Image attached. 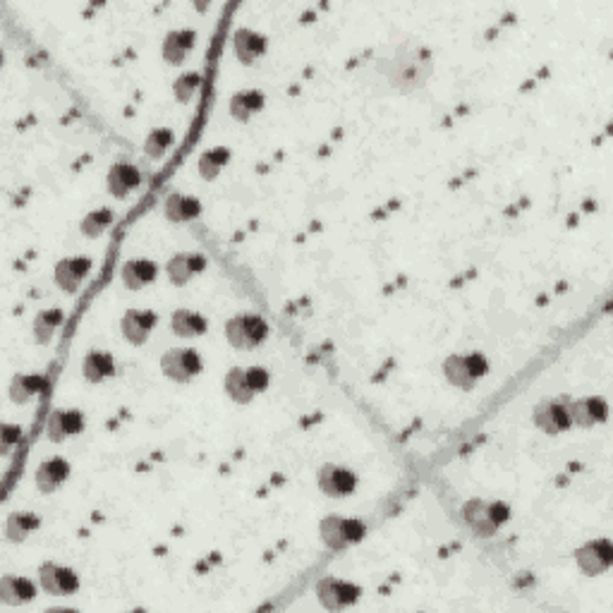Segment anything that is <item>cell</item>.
<instances>
[{"label":"cell","instance_id":"cell-14","mask_svg":"<svg viewBox=\"0 0 613 613\" xmlns=\"http://www.w3.org/2000/svg\"><path fill=\"white\" fill-rule=\"evenodd\" d=\"M206 257L204 254H199V252H178V254H173L168 259V264H165V271H168V278H171L173 285H187L192 278H197L199 273H204L206 271Z\"/></svg>","mask_w":613,"mask_h":613},{"label":"cell","instance_id":"cell-34","mask_svg":"<svg viewBox=\"0 0 613 613\" xmlns=\"http://www.w3.org/2000/svg\"><path fill=\"white\" fill-rule=\"evenodd\" d=\"M199 86H202V74L185 73L173 82V94H175V99H178L180 104H190V101L194 99V94L199 92Z\"/></svg>","mask_w":613,"mask_h":613},{"label":"cell","instance_id":"cell-16","mask_svg":"<svg viewBox=\"0 0 613 613\" xmlns=\"http://www.w3.org/2000/svg\"><path fill=\"white\" fill-rule=\"evenodd\" d=\"M48 439L54 443H63L70 436H77L84 431V412L77 408H67V410H54L51 415H48V424H46Z\"/></svg>","mask_w":613,"mask_h":613},{"label":"cell","instance_id":"cell-17","mask_svg":"<svg viewBox=\"0 0 613 613\" xmlns=\"http://www.w3.org/2000/svg\"><path fill=\"white\" fill-rule=\"evenodd\" d=\"M89 271H92V259L89 257L77 254V257L60 259L55 264V283L65 292H77L89 276Z\"/></svg>","mask_w":613,"mask_h":613},{"label":"cell","instance_id":"cell-24","mask_svg":"<svg viewBox=\"0 0 613 613\" xmlns=\"http://www.w3.org/2000/svg\"><path fill=\"white\" fill-rule=\"evenodd\" d=\"M163 212L165 218L173 223H187V221L202 216V202L197 197L183 194V192H173L165 197Z\"/></svg>","mask_w":613,"mask_h":613},{"label":"cell","instance_id":"cell-29","mask_svg":"<svg viewBox=\"0 0 613 613\" xmlns=\"http://www.w3.org/2000/svg\"><path fill=\"white\" fill-rule=\"evenodd\" d=\"M39 528H41V515L39 513H29V510H15V513L7 515L5 534H7V539L15 541V544L25 541L29 534H34Z\"/></svg>","mask_w":613,"mask_h":613},{"label":"cell","instance_id":"cell-25","mask_svg":"<svg viewBox=\"0 0 613 613\" xmlns=\"http://www.w3.org/2000/svg\"><path fill=\"white\" fill-rule=\"evenodd\" d=\"M82 374L89 383H101L115 374V357L106 350H89L82 362Z\"/></svg>","mask_w":613,"mask_h":613},{"label":"cell","instance_id":"cell-33","mask_svg":"<svg viewBox=\"0 0 613 613\" xmlns=\"http://www.w3.org/2000/svg\"><path fill=\"white\" fill-rule=\"evenodd\" d=\"M173 142H175V133L171 127H153L144 142V153L149 159H163Z\"/></svg>","mask_w":613,"mask_h":613},{"label":"cell","instance_id":"cell-2","mask_svg":"<svg viewBox=\"0 0 613 613\" xmlns=\"http://www.w3.org/2000/svg\"><path fill=\"white\" fill-rule=\"evenodd\" d=\"M489 374V360L481 352H453L443 360V376L450 386L472 391Z\"/></svg>","mask_w":613,"mask_h":613},{"label":"cell","instance_id":"cell-7","mask_svg":"<svg viewBox=\"0 0 613 613\" xmlns=\"http://www.w3.org/2000/svg\"><path fill=\"white\" fill-rule=\"evenodd\" d=\"M202 370H204V362L194 348H171L161 357V371L165 379L175 383H190L194 376L202 374Z\"/></svg>","mask_w":613,"mask_h":613},{"label":"cell","instance_id":"cell-12","mask_svg":"<svg viewBox=\"0 0 613 613\" xmlns=\"http://www.w3.org/2000/svg\"><path fill=\"white\" fill-rule=\"evenodd\" d=\"M156 323H159V314L153 310H127L120 319V329L127 343L144 345L156 329Z\"/></svg>","mask_w":613,"mask_h":613},{"label":"cell","instance_id":"cell-18","mask_svg":"<svg viewBox=\"0 0 613 613\" xmlns=\"http://www.w3.org/2000/svg\"><path fill=\"white\" fill-rule=\"evenodd\" d=\"M232 48H235V55H238L242 65H254V63L264 58L266 48H269V39L264 34L254 32V29L240 27L232 34Z\"/></svg>","mask_w":613,"mask_h":613},{"label":"cell","instance_id":"cell-32","mask_svg":"<svg viewBox=\"0 0 613 613\" xmlns=\"http://www.w3.org/2000/svg\"><path fill=\"white\" fill-rule=\"evenodd\" d=\"M113 212L108 209V206H104V209H96V212H89L84 218H82L80 223V231L84 238H101L104 232L108 231L113 225Z\"/></svg>","mask_w":613,"mask_h":613},{"label":"cell","instance_id":"cell-8","mask_svg":"<svg viewBox=\"0 0 613 613\" xmlns=\"http://www.w3.org/2000/svg\"><path fill=\"white\" fill-rule=\"evenodd\" d=\"M362 587L355 582L341 580V578H323L317 582V597L323 608L329 611H343L360 601Z\"/></svg>","mask_w":613,"mask_h":613},{"label":"cell","instance_id":"cell-5","mask_svg":"<svg viewBox=\"0 0 613 613\" xmlns=\"http://www.w3.org/2000/svg\"><path fill=\"white\" fill-rule=\"evenodd\" d=\"M271 376L264 367H232L225 374V393L238 405H250L259 393L269 389Z\"/></svg>","mask_w":613,"mask_h":613},{"label":"cell","instance_id":"cell-9","mask_svg":"<svg viewBox=\"0 0 613 613\" xmlns=\"http://www.w3.org/2000/svg\"><path fill=\"white\" fill-rule=\"evenodd\" d=\"M39 582L41 589L54 597H73L80 589V575L74 573L73 568L55 563V560H46L39 568Z\"/></svg>","mask_w":613,"mask_h":613},{"label":"cell","instance_id":"cell-20","mask_svg":"<svg viewBox=\"0 0 613 613\" xmlns=\"http://www.w3.org/2000/svg\"><path fill=\"white\" fill-rule=\"evenodd\" d=\"M108 192L115 199H125L142 185V173L133 163H113L108 171Z\"/></svg>","mask_w":613,"mask_h":613},{"label":"cell","instance_id":"cell-3","mask_svg":"<svg viewBox=\"0 0 613 613\" xmlns=\"http://www.w3.org/2000/svg\"><path fill=\"white\" fill-rule=\"evenodd\" d=\"M462 515L470 529L477 537H494L510 518V508L503 501H489V499H470L462 506Z\"/></svg>","mask_w":613,"mask_h":613},{"label":"cell","instance_id":"cell-30","mask_svg":"<svg viewBox=\"0 0 613 613\" xmlns=\"http://www.w3.org/2000/svg\"><path fill=\"white\" fill-rule=\"evenodd\" d=\"M232 152L228 146H212L199 156V173L204 180H216L225 165L231 163Z\"/></svg>","mask_w":613,"mask_h":613},{"label":"cell","instance_id":"cell-31","mask_svg":"<svg viewBox=\"0 0 613 613\" xmlns=\"http://www.w3.org/2000/svg\"><path fill=\"white\" fill-rule=\"evenodd\" d=\"M65 314L55 307V310H44L39 311L36 317H34V338H36V343L39 345H48L54 341L55 331L63 323Z\"/></svg>","mask_w":613,"mask_h":613},{"label":"cell","instance_id":"cell-1","mask_svg":"<svg viewBox=\"0 0 613 613\" xmlns=\"http://www.w3.org/2000/svg\"><path fill=\"white\" fill-rule=\"evenodd\" d=\"M429 73H431V55H429L427 48L422 46H398L396 55L389 58V67H386V74H389L391 84L398 86V89H417L429 80Z\"/></svg>","mask_w":613,"mask_h":613},{"label":"cell","instance_id":"cell-13","mask_svg":"<svg viewBox=\"0 0 613 613\" xmlns=\"http://www.w3.org/2000/svg\"><path fill=\"white\" fill-rule=\"evenodd\" d=\"M532 420L534 427L541 429V431L549 436L563 434V431H568V429L573 427V424H570V417H568L566 402L560 400H541L539 405L534 408Z\"/></svg>","mask_w":613,"mask_h":613},{"label":"cell","instance_id":"cell-22","mask_svg":"<svg viewBox=\"0 0 613 613\" xmlns=\"http://www.w3.org/2000/svg\"><path fill=\"white\" fill-rule=\"evenodd\" d=\"M120 276L127 291H142L159 278V264L152 259H130L123 264Z\"/></svg>","mask_w":613,"mask_h":613},{"label":"cell","instance_id":"cell-19","mask_svg":"<svg viewBox=\"0 0 613 613\" xmlns=\"http://www.w3.org/2000/svg\"><path fill=\"white\" fill-rule=\"evenodd\" d=\"M70 472H73V468H70V462L65 458H48L36 468L34 480H36V487H39L41 494H54L65 484Z\"/></svg>","mask_w":613,"mask_h":613},{"label":"cell","instance_id":"cell-11","mask_svg":"<svg viewBox=\"0 0 613 613\" xmlns=\"http://www.w3.org/2000/svg\"><path fill=\"white\" fill-rule=\"evenodd\" d=\"M575 560L585 575L594 578V575L607 573L613 563V547L608 539H592L582 544L578 551H575Z\"/></svg>","mask_w":613,"mask_h":613},{"label":"cell","instance_id":"cell-27","mask_svg":"<svg viewBox=\"0 0 613 613\" xmlns=\"http://www.w3.org/2000/svg\"><path fill=\"white\" fill-rule=\"evenodd\" d=\"M266 104L264 92H259V89H242V92H235L231 96V115L238 123H247L257 115Z\"/></svg>","mask_w":613,"mask_h":613},{"label":"cell","instance_id":"cell-23","mask_svg":"<svg viewBox=\"0 0 613 613\" xmlns=\"http://www.w3.org/2000/svg\"><path fill=\"white\" fill-rule=\"evenodd\" d=\"M36 597V585L22 575H3L0 578V601L7 607H22Z\"/></svg>","mask_w":613,"mask_h":613},{"label":"cell","instance_id":"cell-21","mask_svg":"<svg viewBox=\"0 0 613 613\" xmlns=\"http://www.w3.org/2000/svg\"><path fill=\"white\" fill-rule=\"evenodd\" d=\"M194 44H197L194 29H173L163 39V60L168 65H183Z\"/></svg>","mask_w":613,"mask_h":613},{"label":"cell","instance_id":"cell-35","mask_svg":"<svg viewBox=\"0 0 613 613\" xmlns=\"http://www.w3.org/2000/svg\"><path fill=\"white\" fill-rule=\"evenodd\" d=\"M3 443H0V453L3 455H10V450H13V446H17L22 439V429L17 427V424H3Z\"/></svg>","mask_w":613,"mask_h":613},{"label":"cell","instance_id":"cell-4","mask_svg":"<svg viewBox=\"0 0 613 613\" xmlns=\"http://www.w3.org/2000/svg\"><path fill=\"white\" fill-rule=\"evenodd\" d=\"M319 534L326 549L331 551H345L355 547L367 537V525L360 518H345V515H326L319 522Z\"/></svg>","mask_w":613,"mask_h":613},{"label":"cell","instance_id":"cell-6","mask_svg":"<svg viewBox=\"0 0 613 613\" xmlns=\"http://www.w3.org/2000/svg\"><path fill=\"white\" fill-rule=\"evenodd\" d=\"M225 338L235 350H257L269 338V323L259 314L242 311L225 321Z\"/></svg>","mask_w":613,"mask_h":613},{"label":"cell","instance_id":"cell-15","mask_svg":"<svg viewBox=\"0 0 613 613\" xmlns=\"http://www.w3.org/2000/svg\"><path fill=\"white\" fill-rule=\"evenodd\" d=\"M566 410L570 424H575V427H594V424L607 422L608 417L607 400L599 396L578 398V400L566 402Z\"/></svg>","mask_w":613,"mask_h":613},{"label":"cell","instance_id":"cell-28","mask_svg":"<svg viewBox=\"0 0 613 613\" xmlns=\"http://www.w3.org/2000/svg\"><path fill=\"white\" fill-rule=\"evenodd\" d=\"M209 329L204 314L194 310H175L171 314V331L180 338H199Z\"/></svg>","mask_w":613,"mask_h":613},{"label":"cell","instance_id":"cell-26","mask_svg":"<svg viewBox=\"0 0 613 613\" xmlns=\"http://www.w3.org/2000/svg\"><path fill=\"white\" fill-rule=\"evenodd\" d=\"M48 386L46 374H15L10 381V398L17 405H27L36 396H41Z\"/></svg>","mask_w":613,"mask_h":613},{"label":"cell","instance_id":"cell-10","mask_svg":"<svg viewBox=\"0 0 613 613\" xmlns=\"http://www.w3.org/2000/svg\"><path fill=\"white\" fill-rule=\"evenodd\" d=\"M317 484L321 489V494L331 496V499H345V496L355 494L357 489V475L345 465L338 462H326L317 472Z\"/></svg>","mask_w":613,"mask_h":613}]
</instances>
